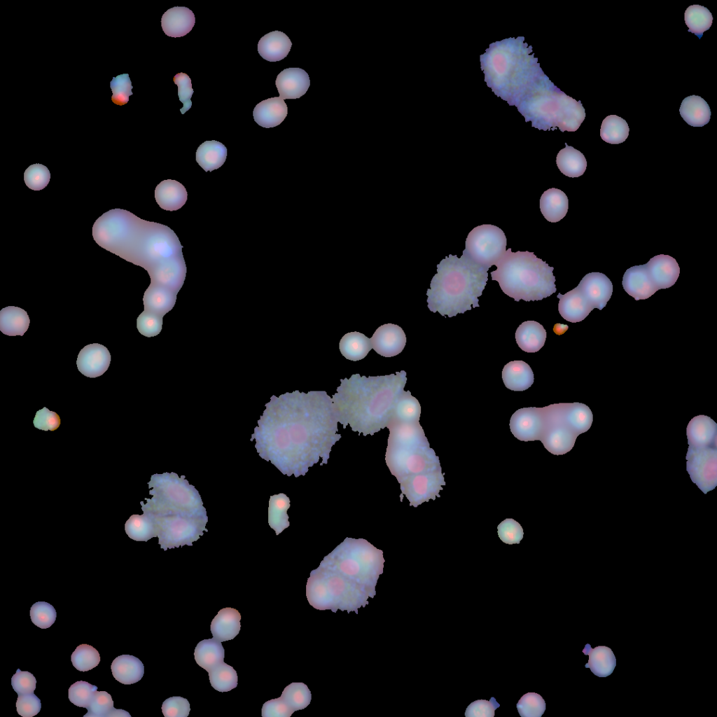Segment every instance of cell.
Segmentation results:
<instances>
[{
	"label": "cell",
	"mask_w": 717,
	"mask_h": 717,
	"mask_svg": "<svg viewBox=\"0 0 717 717\" xmlns=\"http://www.w3.org/2000/svg\"><path fill=\"white\" fill-rule=\"evenodd\" d=\"M97 690L96 685L86 681H76L69 688V699L74 705L87 708Z\"/></svg>",
	"instance_id": "816d5d0a"
},
{
	"label": "cell",
	"mask_w": 717,
	"mask_h": 717,
	"mask_svg": "<svg viewBox=\"0 0 717 717\" xmlns=\"http://www.w3.org/2000/svg\"><path fill=\"white\" fill-rule=\"evenodd\" d=\"M544 428L541 438L544 447L555 455L573 448L576 438L591 427L593 415L581 403H560L542 408Z\"/></svg>",
	"instance_id": "9c48e42d"
},
{
	"label": "cell",
	"mask_w": 717,
	"mask_h": 717,
	"mask_svg": "<svg viewBox=\"0 0 717 717\" xmlns=\"http://www.w3.org/2000/svg\"><path fill=\"white\" fill-rule=\"evenodd\" d=\"M332 396L338 422L343 429L364 436L387 427L407 382L405 370L387 375H352L341 379Z\"/></svg>",
	"instance_id": "3957f363"
},
{
	"label": "cell",
	"mask_w": 717,
	"mask_h": 717,
	"mask_svg": "<svg viewBox=\"0 0 717 717\" xmlns=\"http://www.w3.org/2000/svg\"><path fill=\"white\" fill-rule=\"evenodd\" d=\"M420 415L421 405L418 400L411 395L410 391H404L396 404L392 419L404 422H418Z\"/></svg>",
	"instance_id": "f6af8a7d"
},
{
	"label": "cell",
	"mask_w": 717,
	"mask_h": 717,
	"mask_svg": "<svg viewBox=\"0 0 717 717\" xmlns=\"http://www.w3.org/2000/svg\"><path fill=\"white\" fill-rule=\"evenodd\" d=\"M292 46L288 36L282 32L273 31L264 35L258 41V51L265 60L278 62L285 58Z\"/></svg>",
	"instance_id": "484cf974"
},
{
	"label": "cell",
	"mask_w": 717,
	"mask_h": 717,
	"mask_svg": "<svg viewBox=\"0 0 717 717\" xmlns=\"http://www.w3.org/2000/svg\"><path fill=\"white\" fill-rule=\"evenodd\" d=\"M177 293L166 287L151 284L144 292V310L162 316L174 307Z\"/></svg>",
	"instance_id": "4316f807"
},
{
	"label": "cell",
	"mask_w": 717,
	"mask_h": 717,
	"mask_svg": "<svg viewBox=\"0 0 717 717\" xmlns=\"http://www.w3.org/2000/svg\"><path fill=\"white\" fill-rule=\"evenodd\" d=\"M399 484L401 491V499L403 495L405 496L410 502V506L417 508L430 499L436 500V496L440 497L439 492L443 490L442 486L445 485L446 482L440 469L410 475L402 480Z\"/></svg>",
	"instance_id": "7c38bea8"
},
{
	"label": "cell",
	"mask_w": 717,
	"mask_h": 717,
	"mask_svg": "<svg viewBox=\"0 0 717 717\" xmlns=\"http://www.w3.org/2000/svg\"><path fill=\"white\" fill-rule=\"evenodd\" d=\"M30 319L22 308L8 306L0 311V330L8 336H22L28 330Z\"/></svg>",
	"instance_id": "836d02e7"
},
{
	"label": "cell",
	"mask_w": 717,
	"mask_h": 717,
	"mask_svg": "<svg viewBox=\"0 0 717 717\" xmlns=\"http://www.w3.org/2000/svg\"><path fill=\"white\" fill-rule=\"evenodd\" d=\"M679 112L683 119L690 126L702 127L711 118V110L707 102L701 97L690 95L681 102Z\"/></svg>",
	"instance_id": "d6a6232c"
},
{
	"label": "cell",
	"mask_w": 717,
	"mask_h": 717,
	"mask_svg": "<svg viewBox=\"0 0 717 717\" xmlns=\"http://www.w3.org/2000/svg\"><path fill=\"white\" fill-rule=\"evenodd\" d=\"M558 310L566 321L577 323L584 320L593 309L577 286L562 295L558 293Z\"/></svg>",
	"instance_id": "44dd1931"
},
{
	"label": "cell",
	"mask_w": 717,
	"mask_h": 717,
	"mask_svg": "<svg viewBox=\"0 0 717 717\" xmlns=\"http://www.w3.org/2000/svg\"><path fill=\"white\" fill-rule=\"evenodd\" d=\"M497 529L499 538L506 544H518L523 538V529L520 524L513 519L504 520L498 525Z\"/></svg>",
	"instance_id": "11a10c76"
},
{
	"label": "cell",
	"mask_w": 717,
	"mask_h": 717,
	"mask_svg": "<svg viewBox=\"0 0 717 717\" xmlns=\"http://www.w3.org/2000/svg\"><path fill=\"white\" fill-rule=\"evenodd\" d=\"M111 669L113 677L125 685L138 682L144 674L142 662L130 655H122L116 657L111 663Z\"/></svg>",
	"instance_id": "4dcf8cb0"
},
{
	"label": "cell",
	"mask_w": 717,
	"mask_h": 717,
	"mask_svg": "<svg viewBox=\"0 0 717 717\" xmlns=\"http://www.w3.org/2000/svg\"><path fill=\"white\" fill-rule=\"evenodd\" d=\"M686 469L692 481L706 494L717 485V446L690 447Z\"/></svg>",
	"instance_id": "8fae6325"
},
{
	"label": "cell",
	"mask_w": 717,
	"mask_h": 717,
	"mask_svg": "<svg viewBox=\"0 0 717 717\" xmlns=\"http://www.w3.org/2000/svg\"><path fill=\"white\" fill-rule=\"evenodd\" d=\"M502 379L508 389L515 391H523L534 383V373L526 362L513 361L504 366Z\"/></svg>",
	"instance_id": "83f0119b"
},
{
	"label": "cell",
	"mask_w": 717,
	"mask_h": 717,
	"mask_svg": "<svg viewBox=\"0 0 717 717\" xmlns=\"http://www.w3.org/2000/svg\"><path fill=\"white\" fill-rule=\"evenodd\" d=\"M86 709L88 713L83 717H130V714L126 711L116 709L113 707L112 697L106 691L96 690L89 706Z\"/></svg>",
	"instance_id": "ab89813d"
},
{
	"label": "cell",
	"mask_w": 717,
	"mask_h": 717,
	"mask_svg": "<svg viewBox=\"0 0 717 717\" xmlns=\"http://www.w3.org/2000/svg\"><path fill=\"white\" fill-rule=\"evenodd\" d=\"M385 461L398 482L410 475L440 470L438 457L418 422H404L392 419Z\"/></svg>",
	"instance_id": "52a82bcc"
},
{
	"label": "cell",
	"mask_w": 717,
	"mask_h": 717,
	"mask_svg": "<svg viewBox=\"0 0 717 717\" xmlns=\"http://www.w3.org/2000/svg\"><path fill=\"white\" fill-rule=\"evenodd\" d=\"M506 237L499 227L483 224L468 233L463 253L475 264L489 270L506 252Z\"/></svg>",
	"instance_id": "30bf717a"
},
{
	"label": "cell",
	"mask_w": 717,
	"mask_h": 717,
	"mask_svg": "<svg viewBox=\"0 0 717 717\" xmlns=\"http://www.w3.org/2000/svg\"><path fill=\"white\" fill-rule=\"evenodd\" d=\"M125 531L131 538L137 541H147L157 536L154 522L146 513L132 515L125 524Z\"/></svg>",
	"instance_id": "ee69618b"
},
{
	"label": "cell",
	"mask_w": 717,
	"mask_h": 717,
	"mask_svg": "<svg viewBox=\"0 0 717 717\" xmlns=\"http://www.w3.org/2000/svg\"><path fill=\"white\" fill-rule=\"evenodd\" d=\"M499 706L494 697H492L489 701L478 699L468 706L465 716L466 717H493L495 709Z\"/></svg>",
	"instance_id": "91938a15"
},
{
	"label": "cell",
	"mask_w": 717,
	"mask_h": 717,
	"mask_svg": "<svg viewBox=\"0 0 717 717\" xmlns=\"http://www.w3.org/2000/svg\"><path fill=\"white\" fill-rule=\"evenodd\" d=\"M622 284L624 290L636 300L647 299L657 291L645 265H635L627 269L623 275Z\"/></svg>",
	"instance_id": "d6986e66"
},
{
	"label": "cell",
	"mask_w": 717,
	"mask_h": 717,
	"mask_svg": "<svg viewBox=\"0 0 717 717\" xmlns=\"http://www.w3.org/2000/svg\"><path fill=\"white\" fill-rule=\"evenodd\" d=\"M290 508V499L283 493L270 496L268 508V524L278 536L289 527L287 510Z\"/></svg>",
	"instance_id": "f35d334b"
},
{
	"label": "cell",
	"mask_w": 717,
	"mask_h": 717,
	"mask_svg": "<svg viewBox=\"0 0 717 717\" xmlns=\"http://www.w3.org/2000/svg\"><path fill=\"white\" fill-rule=\"evenodd\" d=\"M547 337L543 326L535 321L522 323L515 332V340L519 347L524 351L534 353L544 345Z\"/></svg>",
	"instance_id": "f1b7e54d"
},
{
	"label": "cell",
	"mask_w": 717,
	"mask_h": 717,
	"mask_svg": "<svg viewBox=\"0 0 717 717\" xmlns=\"http://www.w3.org/2000/svg\"><path fill=\"white\" fill-rule=\"evenodd\" d=\"M294 712L280 697L265 702L262 707L263 717H289Z\"/></svg>",
	"instance_id": "be15d7a7"
},
{
	"label": "cell",
	"mask_w": 717,
	"mask_h": 717,
	"mask_svg": "<svg viewBox=\"0 0 717 717\" xmlns=\"http://www.w3.org/2000/svg\"><path fill=\"white\" fill-rule=\"evenodd\" d=\"M227 154L228 150L222 143L206 141L197 149L196 161L205 172H211L224 164Z\"/></svg>",
	"instance_id": "e575fe53"
},
{
	"label": "cell",
	"mask_w": 717,
	"mask_h": 717,
	"mask_svg": "<svg viewBox=\"0 0 717 717\" xmlns=\"http://www.w3.org/2000/svg\"><path fill=\"white\" fill-rule=\"evenodd\" d=\"M112 91L111 101L119 106L128 102L129 97L132 95V85L128 74H123L113 77L110 82Z\"/></svg>",
	"instance_id": "f5cc1de1"
},
{
	"label": "cell",
	"mask_w": 717,
	"mask_h": 717,
	"mask_svg": "<svg viewBox=\"0 0 717 717\" xmlns=\"http://www.w3.org/2000/svg\"><path fill=\"white\" fill-rule=\"evenodd\" d=\"M684 20L688 31L701 38L703 33L711 27L713 15L706 7L695 4L687 8Z\"/></svg>",
	"instance_id": "b9f144b4"
},
{
	"label": "cell",
	"mask_w": 717,
	"mask_h": 717,
	"mask_svg": "<svg viewBox=\"0 0 717 717\" xmlns=\"http://www.w3.org/2000/svg\"><path fill=\"white\" fill-rule=\"evenodd\" d=\"M151 499L142 505L144 513L155 518L177 520L207 517L200 495L183 475L164 473L151 476L148 482Z\"/></svg>",
	"instance_id": "ba28073f"
},
{
	"label": "cell",
	"mask_w": 717,
	"mask_h": 717,
	"mask_svg": "<svg viewBox=\"0 0 717 717\" xmlns=\"http://www.w3.org/2000/svg\"><path fill=\"white\" fill-rule=\"evenodd\" d=\"M565 148L557 155L556 163L560 172L569 177H579L584 174L587 161L584 155L565 143Z\"/></svg>",
	"instance_id": "8d00e7d4"
},
{
	"label": "cell",
	"mask_w": 717,
	"mask_h": 717,
	"mask_svg": "<svg viewBox=\"0 0 717 717\" xmlns=\"http://www.w3.org/2000/svg\"><path fill=\"white\" fill-rule=\"evenodd\" d=\"M569 200L566 194L558 188H549L540 198V210L549 222L557 223L566 214Z\"/></svg>",
	"instance_id": "1f68e13d"
},
{
	"label": "cell",
	"mask_w": 717,
	"mask_h": 717,
	"mask_svg": "<svg viewBox=\"0 0 717 717\" xmlns=\"http://www.w3.org/2000/svg\"><path fill=\"white\" fill-rule=\"evenodd\" d=\"M211 685L217 691L228 692L237 685V674L234 668L223 661L208 671Z\"/></svg>",
	"instance_id": "7bdbcfd3"
},
{
	"label": "cell",
	"mask_w": 717,
	"mask_h": 717,
	"mask_svg": "<svg viewBox=\"0 0 717 717\" xmlns=\"http://www.w3.org/2000/svg\"><path fill=\"white\" fill-rule=\"evenodd\" d=\"M92 237L103 249L144 268L151 284L177 293L182 287L186 274L183 246L168 226L114 209L96 220Z\"/></svg>",
	"instance_id": "7a4b0ae2"
},
{
	"label": "cell",
	"mask_w": 717,
	"mask_h": 717,
	"mask_svg": "<svg viewBox=\"0 0 717 717\" xmlns=\"http://www.w3.org/2000/svg\"><path fill=\"white\" fill-rule=\"evenodd\" d=\"M690 447L717 446V424L709 417H693L686 429Z\"/></svg>",
	"instance_id": "7402d4cb"
},
{
	"label": "cell",
	"mask_w": 717,
	"mask_h": 717,
	"mask_svg": "<svg viewBox=\"0 0 717 717\" xmlns=\"http://www.w3.org/2000/svg\"><path fill=\"white\" fill-rule=\"evenodd\" d=\"M173 81L178 86L179 101L183 104L180 111L182 114H184L192 106L190 98L194 91L192 88L191 80L186 74L181 72L174 76Z\"/></svg>",
	"instance_id": "9f6ffc18"
},
{
	"label": "cell",
	"mask_w": 717,
	"mask_h": 717,
	"mask_svg": "<svg viewBox=\"0 0 717 717\" xmlns=\"http://www.w3.org/2000/svg\"><path fill=\"white\" fill-rule=\"evenodd\" d=\"M276 87L279 97L297 99L304 95L310 85L308 74L300 68H288L281 71L277 76Z\"/></svg>",
	"instance_id": "ac0fdd59"
},
{
	"label": "cell",
	"mask_w": 717,
	"mask_h": 717,
	"mask_svg": "<svg viewBox=\"0 0 717 717\" xmlns=\"http://www.w3.org/2000/svg\"><path fill=\"white\" fill-rule=\"evenodd\" d=\"M16 709L22 717H32L38 714L41 709L40 699L34 693L18 695Z\"/></svg>",
	"instance_id": "680465c9"
},
{
	"label": "cell",
	"mask_w": 717,
	"mask_h": 717,
	"mask_svg": "<svg viewBox=\"0 0 717 717\" xmlns=\"http://www.w3.org/2000/svg\"><path fill=\"white\" fill-rule=\"evenodd\" d=\"M645 266L657 291L672 286L679 277L678 264L669 255H657L651 258Z\"/></svg>",
	"instance_id": "e0dca14e"
},
{
	"label": "cell",
	"mask_w": 717,
	"mask_h": 717,
	"mask_svg": "<svg viewBox=\"0 0 717 717\" xmlns=\"http://www.w3.org/2000/svg\"><path fill=\"white\" fill-rule=\"evenodd\" d=\"M583 653L588 655V662L585 667L590 668L594 675L606 677L613 673L616 666V659L610 648L599 646L592 648L591 646L587 643Z\"/></svg>",
	"instance_id": "f546056e"
},
{
	"label": "cell",
	"mask_w": 717,
	"mask_h": 717,
	"mask_svg": "<svg viewBox=\"0 0 717 717\" xmlns=\"http://www.w3.org/2000/svg\"><path fill=\"white\" fill-rule=\"evenodd\" d=\"M288 113V107L281 97H271L258 103L253 111L256 123L265 128L281 124Z\"/></svg>",
	"instance_id": "603a6c76"
},
{
	"label": "cell",
	"mask_w": 717,
	"mask_h": 717,
	"mask_svg": "<svg viewBox=\"0 0 717 717\" xmlns=\"http://www.w3.org/2000/svg\"><path fill=\"white\" fill-rule=\"evenodd\" d=\"M57 613L55 608L46 601H38L30 608L32 622L38 627L47 629L55 621Z\"/></svg>",
	"instance_id": "f907efd6"
},
{
	"label": "cell",
	"mask_w": 717,
	"mask_h": 717,
	"mask_svg": "<svg viewBox=\"0 0 717 717\" xmlns=\"http://www.w3.org/2000/svg\"><path fill=\"white\" fill-rule=\"evenodd\" d=\"M187 197L188 193L184 186L176 180H164L155 189V198L158 204L166 211L181 209L186 202Z\"/></svg>",
	"instance_id": "d4e9b609"
},
{
	"label": "cell",
	"mask_w": 717,
	"mask_h": 717,
	"mask_svg": "<svg viewBox=\"0 0 717 717\" xmlns=\"http://www.w3.org/2000/svg\"><path fill=\"white\" fill-rule=\"evenodd\" d=\"M383 551L363 538H346L316 569L330 595L355 611L368 604L383 573Z\"/></svg>",
	"instance_id": "277c9868"
},
{
	"label": "cell",
	"mask_w": 717,
	"mask_h": 717,
	"mask_svg": "<svg viewBox=\"0 0 717 717\" xmlns=\"http://www.w3.org/2000/svg\"><path fill=\"white\" fill-rule=\"evenodd\" d=\"M33 423L39 429L55 431L60 424V418L56 412L44 407L36 412Z\"/></svg>",
	"instance_id": "6125c7cd"
},
{
	"label": "cell",
	"mask_w": 717,
	"mask_h": 717,
	"mask_svg": "<svg viewBox=\"0 0 717 717\" xmlns=\"http://www.w3.org/2000/svg\"><path fill=\"white\" fill-rule=\"evenodd\" d=\"M111 354L108 349L98 343L85 346L78 353V370L85 377L95 378L102 375L109 368Z\"/></svg>",
	"instance_id": "5bb4252c"
},
{
	"label": "cell",
	"mask_w": 717,
	"mask_h": 717,
	"mask_svg": "<svg viewBox=\"0 0 717 717\" xmlns=\"http://www.w3.org/2000/svg\"><path fill=\"white\" fill-rule=\"evenodd\" d=\"M241 615L233 608L221 609L211 622L213 638L220 642L233 639L239 632Z\"/></svg>",
	"instance_id": "cb8c5ba5"
},
{
	"label": "cell",
	"mask_w": 717,
	"mask_h": 717,
	"mask_svg": "<svg viewBox=\"0 0 717 717\" xmlns=\"http://www.w3.org/2000/svg\"><path fill=\"white\" fill-rule=\"evenodd\" d=\"M71 661L77 670L88 671L99 664L100 655L96 648L83 643L77 646L72 653Z\"/></svg>",
	"instance_id": "7dc6e473"
},
{
	"label": "cell",
	"mask_w": 717,
	"mask_h": 717,
	"mask_svg": "<svg viewBox=\"0 0 717 717\" xmlns=\"http://www.w3.org/2000/svg\"><path fill=\"white\" fill-rule=\"evenodd\" d=\"M339 349L347 359L356 361L364 358L373 347L370 338L361 333L354 331L346 333L341 338Z\"/></svg>",
	"instance_id": "d590c367"
},
{
	"label": "cell",
	"mask_w": 717,
	"mask_h": 717,
	"mask_svg": "<svg viewBox=\"0 0 717 717\" xmlns=\"http://www.w3.org/2000/svg\"><path fill=\"white\" fill-rule=\"evenodd\" d=\"M517 709L522 717H541L545 710V702L536 692H527L517 703Z\"/></svg>",
	"instance_id": "c3c4849f"
},
{
	"label": "cell",
	"mask_w": 717,
	"mask_h": 717,
	"mask_svg": "<svg viewBox=\"0 0 717 717\" xmlns=\"http://www.w3.org/2000/svg\"><path fill=\"white\" fill-rule=\"evenodd\" d=\"M190 711L188 699L179 696L167 698L162 705V711L165 717H187Z\"/></svg>",
	"instance_id": "6f0895ef"
},
{
	"label": "cell",
	"mask_w": 717,
	"mask_h": 717,
	"mask_svg": "<svg viewBox=\"0 0 717 717\" xmlns=\"http://www.w3.org/2000/svg\"><path fill=\"white\" fill-rule=\"evenodd\" d=\"M50 179L49 169L42 164H33L28 167L24 172V181L26 186L33 190H41L45 188Z\"/></svg>",
	"instance_id": "681fc988"
},
{
	"label": "cell",
	"mask_w": 717,
	"mask_h": 717,
	"mask_svg": "<svg viewBox=\"0 0 717 717\" xmlns=\"http://www.w3.org/2000/svg\"><path fill=\"white\" fill-rule=\"evenodd\" d=\"M491 272L503 292L515 301L541 300L556 292L553 267L528 251L508 249Z\"/></svg>",
	"instance_id": "8992f818"
},
{
	"label": "cell",
	"mask_w": 717,
	"mask_h": 717,
	"mask_svg": "<svg viewBox=\"0 0 717 717\" xmlns=\"http://www.w3.org/2000/svg\"><path fill=\"white\" fill-rule=\"evenodd\" d=\"M487 271L464 253L460 258L450 254L437 265L426 292L428 308L452 317L479 307L478 298L488 280Z\"/></svg>",
	"instance_id": "5b68a950"
},
{
	"label": "cell",
	"mask_w": 717,
	"mask_h": 717,
	"mask_svg": "<svg viewBox=\"0 0 717 717\" xmlns=\"http://www.w3.org/2000/svg\"><path fill=\"white\" fill-rule=\"evenodd\" d=\"M195 18L193 12L185 6H175L168 9L161 18V27L165 34L171 37H181L193 28Z\"/></svg>",
	"instance_id": "ffe728a7"
},
{
	"label": "cell",
	"mask_w": 717,
	"mask_h": 717,
	"mask_svg": "<svg viewBox=\"0 0 717 717\" xmlns=\"http://www.w3.org/2000/svg\"><path fill=\"white\" fill-rule=\"evenodd\" d=\"M629 132V128L625 120L616 115H610L601 123L600 136L608 144H619L627 139Z\"/></svg>",
	"instance_id": "60d3db41"
},
{
	"label": "cell",
	"mask_w": 717,
	"mask_h": 717,
	"mask_svg": "<svg viewBox=\"0 0 717 717\" xmlns=\"http://www.w3.org/2000/svg\"><path fill=\"white\" fill-rule=\"evenodd\" d=\"M162 316L144 310L137 319V328L144 336L151 337L158 335L162 330Z\"/></svg>",
	"instance_id": "db71d44e"
},
{
	"label": "cell",
	"mask_w": 717,
	"mask_h": 717,
	"mask_svg": "<svg viewBox=\"0 0 717 717\" xmlns=\"http://www.w3.org/2000/svg\"><path fill=\"white\" fill-rule=\"evenodd\" d=\"M281 698L294 711L306 708L311 702L312 695L303 683H291L283 690Z\"/></svg>",
	"instance_id": "bcb514c9"
},
{
	"label": "cell",
	"mask_w": 717,
	"mask_h": 717,
	"mask_svg": "<svg viewBox=\"0 0 717 717\" xmlns=\"http://www.w3.org/2000/svg\"><path fill=\"white\" fill-rule=\"evenodd\" d=\"M373 349L384 357L399 354L406 344V336L401 327L386 323L377 328L370 338Z\"/></svg>",
	"instance_id": "2e32d148"
},
{
	"label": "cell",
	"mask_w": 717,
	"mask_h": 717,
	"mask_svg": "<svg viewBox=\"0 0 717 717\" xmlns=\"http://www.w3.org/2000/svg\"><path fill=\"white\" fill-rule=\"evenodd\" d=\"M577 286L592 308L599 310L606 305L613 293L612 282L601 272L587 274Z\"/></svg>",
	"instance_id": "9a60e30c"
},
{
	"label": "cell",
	"mask_w": 717,
	"mask_h": 717,
	"mask_svg": "<svg viewBox=\"0 0 717 717\" xmlns=\"http://www.w3.org/2000/svg\"><path fill=\"white\" fill-rule=\"evenodd\" d=\"M332 398L325 391L295 390L272 396L258 421L251 441L259 456L284 475H305L319 462L327 464L339 441Z\"/></svg>",
	"instance_id": "6da1fadb"
},
{
	"label": "cell",
	"mask_w": 717,
	"mask_h": 717,
	"mask_svg": "<svg viewBox=\"0 0 717 717\" xmlns=\"http://www.w3.org/2000/svg\"><path fill=\"white\" fill-rule=\"evenodd\" d=\"M509 425L511 433L518 440H540L544 428L542 408L518 409L511 416Z\"/></svg>",
	"instance_id": "4fadbf2b"
},
{
	"label": "cell",
	"mask_w": 717,
	"mask_h": 717,
	"mask_svg": "<svg viewBox=\"0 0 717 717\" xmlns=\"http://www.w3.org/2000/svg\"><path fill=\"white\" fill-rule=\"evenodd\" d=\"M36 683V680L32 673L20 669H17L11 678L12 687L18 695L34 693Z\"/></svg>",
	"instance_id": "94428289"
},
{
	"label": "cell",
	"mask_w": 717,
	"mask_h": 717,
	"mask_svg": "<svg viewBox=\"0 0 717 717\" xmlns=\"http://www.w3.org/2000/svg\"><path fill=\"white\" fill-rule=\"evenodd\" d=\"M225 650L221 642L214 638L200 641L194 651L197 664L207 671L223 662Z\"/></svg>",
	"instance_id": "74e56055"
}]
</instances>
